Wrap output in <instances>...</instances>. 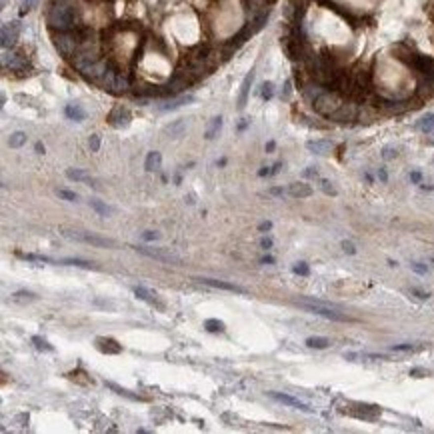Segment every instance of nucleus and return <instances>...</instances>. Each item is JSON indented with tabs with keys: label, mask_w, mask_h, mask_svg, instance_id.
<instances>
[{
	"label": "nucleus",
	"mask_w": 434,
	"mask_h": 434,
	"mask_svg": "<svg viewBox=\"0 0 434 434\" xmlns=\"http://www.w3.org/2000/svg\"><path fill=\"white\" fill-rule=\"evenodd\" d=\"M298 306H300V308H304V310H308V312H312V314L324 316V318H328V320H336V322H350V320H352V318H350V316H346L344 312H340V310H336L332 304L322 302V300H312V298H306V300L298 302Z\"/></svg>",
	"instance_id": "1"
},
{
	"label": "nucleus",
	"mask_w": 434,
	"mask_h": 434,
	"mask_svg": "<svg viewBox=\"0 0 434 434\" xmlns=\"http://www.w3.org/2000/svg\"><path fill=\"white\" fill-rule=\"evenodd\" d=\"M48 24L58 32L70 30L74 26V8L64 2H56L48 12Z\"/></svg>",
	"instance_id": "2"
},
{
	"label": "nucleus",
	"mask_w": 434,
	"mask_h": 434,
	"mask_svg": "<svg viewBox=\"0 0 434 434\" xmlns=\"http://www.w3.org/2000/svg\"><path fill=\"white\" fill-rule=\"evenodd\" d=\"M98 84H100L104 90H110V92H124V90L128 88L126 76H122L120 72H116L112 66H108V70H106L104 76L98 80Z\"/></svg>",
	"instance_id": "3"
},
{
	"label": "nucleus",
	"mask_w": 434,
	"mask_h": 434,
	"mask_svg": "<svg viewBox=\"0 0 434 434\" xmlns=\"http://www.w3.org/2000/svg\"><path fill=\"white\" fill-rule=\"evenodd\" d=\"M54 44H56V48H58L62 54H64V56H70V54H76V52H78L82 40H78L76 34H72V32H68V30H64V32H60L58 36H54Z\"/></svg>",
	"instance_id": "4"
},
{
	"label": "nucleus",
	"mask_w": 434,
	"mask_h": 434,
	"mask_svg": "<svg viewBox=\"0 0 434 434\" xmlns=\"http://www.w3.org/2000/svg\"><path fill=\"white\" fill-rule=\"evenodd\" d=\"M134 250L144 254V256H150L154 260H160V262H172V264H182V258L176 256L174 252H170L168 248H146V246H134Z\"/></svg>",
	"instance_id": "5"
},
{
	"label": "nucleus",
	"mask_w": 434,
	"mask_h": 434,
	"mask_svg": "<svg viewBox=\"0 0 434 434\" xmlns=\"http://www.w3.org/2000/svg\"><path fill=\"white\" fill-rule=\"evenodd\" d=\"M340 106H342V104H340V100L336 96H332V94H320L314 100V110L324 114V116H334Z\"/></svg>",
	"instance_id": "6"
},
{
	"label": "nucleus",
	"mask_w": 434,
	"mask_h": 434,
	"mask_svg": "<svg viewBox=\"0 0 434 434\" xmlns=\"http://www.w3.org/2000/svg\"><path fill=\"white\" fill-rule=\"evenodd\" d=\"M64 236L74 238V240H82V242H88V244H94V246H108V248L114 246V242L108 240V238H100V236H94V234H84V232H76V230H64Z\"/></svg>",
	"instance_id": "7"
},
{
	"label": "nucleus",
	"mask_w": 434,
	"mask_h": 434,
	"mask_svg": "<svg viewBox=\"0 0 434 434\" xmlns=\"http://www.w3.org/2000/svg\"><path fill=\"white\" fill-rule=\"evenodd\" d=\"M268 396H270V398H274L276 402H282V404H286V406L296 408V410H302V412H312V408H310L308 404H304L302 400L294 398V396H288V394H282V392H268Z\"/></svg>",
	"instance_id": "8"
},
{
	"label": "nucleus",
	"mask_w": 434,
	"mask_h": 434,
	"mask_svg": "<svg viewBox=\"0 0 434 434\" xmlns=\"http://www.w3.org/2000/svg\"><path fill=\"white\" fill-rule=\"evenodd\" d=\"M18 32H20V24L18 22H10V24L2 26V48L4 50L14 46V42L18 38Z\"/></svg>",
	"instance_id": "9"
},
{
	"label": "nucleus",
	"mask_w": 434,
	"mask_h": 434,
	"mask_svg": "<svg viewBox=\"0 0 434 434\" xmlns=\"http://www.w3.org/2000/svg\"><path fill=\"white\" fill-rule=\"evenodd\" d=\"M108 122L112 124V126H116V128H124V126H128V124H130V114H128L126 108L116 106V108L110 112Z\"/></svg>",
	"instance_id": "10"
},
{
	"label": "nucleus",
	"mask_w": 434,
	"mask_h": 434,
	"mask_svg": "<svg viewBox=\"0 0 434 434\" xmlns=\"http://www.w3.org/2000/svg\"><path fill=\"white\" fill-rule=\"evenodd\" d=\"M198 280L206 286H212V288H220V290H228V292H238V294H246V288L238 286V284H232V282H224V280H212V278H198Z\"/></svg>",
	"instance_id": "11"
},
{
	"label": "nucleus",
	"mask_w": 434,
	"mask_h": 434,
	"mask_svg": "<svg viewBox=\"0 0 434 434\" xmlns=\"http://www.w3.org/2000/svg\"><path fill=\"white\" fill-rule=\"evenodd\" d=\"M252 82H254V70H250L246 74V78H244V82H242V86H240V94H238V102H236V106L242 110L244 106H246V102H248V94H250V88H252Z\"/></svg>",
	"instance_id": "12"
},
{
	"label": "nucleus",
	"mask_w": 434,
	"mask_h": 434,
	"mask_svg": "<svg viewBox=\"0 0 434 434\" xmlns=\"http://www.w3.org/2000/svg\"><path fill=\"white\" fill-rule=\"evenodd\" d=\"M288 194L292 198H308V196H312V186L306 182H292L288 186Z\"/></svg>",
	"instance_id": "13"
},
{
	"label": "nucleus",
	"mask_w": 434,
	"mask_h": 434,
	"mask_svg": "<svg viewBox=\"0 0 434 434\" xmlns=\"http://www.w3.org/2000/svg\"><path fill=\"white\" fill-rule=\"evenodd\" d=\"M96 348L100 352H106V354H118L122 350V346L112 338H96Z\"/></svg>",
	"instance_id": "14"
},
{
	"label": "nucleus",
	"mask_w": 434,
	"mask_h": 434,
	"mask_svg": "<svg viewBox=\"0 0 434 434\" xmlns=\"http://www.w3.org/2000/svg\"><path fill=\"white\" fill-rule=\"evenodd\" d=\"M160 166H162V154L156 152V150L148 152L146 162H144V168H146L148 172H156V170H160Z\"/></svg>",
	"instance_id": "15"
},
{
	"label": "nucleus",
	"mask_w": 434,
	"mask_h": 434,
	"mask_svg": "<svg viewBox=\"0 0 434 434\" xmlns=\"http://www.w3.org/2000/svg\"><path fill=\"white\" fill-rule=\"evenodd\" d=\"M306 148L312 154H328L332 150V142H328V140H308Z\"/></svg>",
	"instance_id": "16"
},
{
	"label": "nucleus",
	"mask_w": 434,
	"mask_h": 434,
	"mask_svg": "<svg viewBox=\"0 0 434 434\" xmlns=\"http://www.w3.org/2000/svg\"><path fill=\"white\" fill-rule=\"evenodd\" d=\"M190 102H194V96H192V94L178 96V98H170L166 104L160 106V110H176V108H180V106H184V104H190Z\"/></svg>",
	"instance_id": "17"
},
{
	"label": "nucleus",
	"mask_w": 434,
	"mask_h": 434,
	"mask_svg": "<svg viewBox=\"0 0 434 434\" xmlns=\"http://www.w3.org/2000/svg\"><path fill=\"white\" fill-rule=\"evenodd\" d=\"M64 114H66L68 120H74V122H82V120L86 118V112L82 110L80 104H66Z\"/></svg>",
	"instance_id": "18"
},
{
	"label": "nucleus",
	"mask_w": 434,
	"mask_h": 434,
	"mask_svg": "<svg viewBox=\"0 0 434 434\" xmlns=\"http://www.w3.org/2000/svg\"><path fill=\"white\" fill-rule=\"evenodd\" d=\"M184 130H186V120H182V118H180V120H174L172 124H168V126H166V134L172 136V138L182 136Z\"/></svg>",
	"instance_id": "19"
},
{
	"label": "nucleus",
	"mask_w": 434,
	"mask_h": 434,
	"mask_svg": "<svg viewBox=\"0 0 434 434\" xmlns=\"http://www.w3.org/2000/svg\"><path fill=\"white\" fill-rule=\"evenodd\" d=\"M306 346L316 348V350H324V348L330 346V340L324 338V336H310V338H306Z\"/></svg>",
	"instance_id": "20"
},
{
	"label": "nucleus",
	"mask_w": 434,
	"mask_h": 434,
	"mask_svg": "<svg viewBox=\"0 0 434 434\" xmlns=\"http://www.w3.org/2000/svg\"><path fill=\"white\" fill-rule=\"evenodd\" d=\"M220 128H222V116H214L212 120H210V124H208V128H206V138L208 140H212L216 134L220 132Z\"/></svg>",
	"instance_id": "21"
},
{
	"label": "nucleus",
	"mask_w": 434,
	"mask_h": 434,
	"mask_svg": "<svg viewBox=\"0 0 434 434\" xmlns=\"http://www.w3.org/2000/svg\"><path fill=\"white\" fill-rule=\"evenodd\" d=\"M418 128L424 132V134H432L434 132V114H426L418 120Z\"/></svg>",
	"instance_id": "22"
},
{
	"label": "nucleus",
	"mask_w": 434,
	"mask_h": 434,
	"mask_svg": "<svg viewBox=\"0 0 434 434\" xmlns=\"http://www.w3.org/2000/svg\"><path fill=\"white\" fill-rule=\"evenodd\" d=\"M66 178L76 180V182H88V180H90V174H88L86 170H80V168H68V170H66Z\"/></svg>",
	"instance_id": "23"
},
{
	"label": "nucleus",
	"mask_w": 434,
	"mask_h": 434,
	"mask_svg": "<svg viewBox=\"0 0 434 434\" xmlns=\"http://www.w3.org/2000/svg\"><path fill=\"white\" fill-rule=\"evenodd\" d=\"M62 264H66V266H80V268H92V270H96V268H98L94 262L80 260V258H64V260H62Z\"/></svg>",
	"instance_id": "24"
},
{
	"label": "nucleus",
	"mask_w": 434,
	"mask_h": 434,
	"mask_svg": "<svg viewBox=\"0 0 434 434\" xmlns=\"http://www.w3.org/2000/svg\"><path fill=\"white\" fill-rule=\"evenodd\" d=\"M26 144V134L24 132H12L10 134V138H8V146L10 148H20V146H24Z\"/></svg>",
	"instance_id": "25"
},
{
	"label": "nucleus",
	"mask_w": 434,
	"mask_h": 434,
	"mask_svg": "<svg viewBox=\"0 0 434 434\" xmlns=\"http://www.w3.org/2000/svg\"><path fill=\"white\" fill-rule=\"evenodd\" d=\"M204 328L208 332H224V322L222 320H216V318H208L204 322Z\"/></svg>",
	"instance_id": "26"
},
{
	"label": "nucleus",
	"mask_w": 434,
	"mask_h": 434,
	"mask_svg": "<svg viewBox=\"0 0 434 434\" xmlns=\"http://www.w3.org/2000/svg\"><path fill=\"white\" fill-rule=\"evenodd\" d=\"M90 208H92V210H96L100 216H108V214H112V208L106 206V204L100 202V200H90Z\"/></svg>",
	"instance_id": "27"
},
{
	"label": "nucleus",
	"mask_w": 434,
	"mask_h": 434,
	"mask_svg": "<svg viewBox=\"0 0 434 434\" xmlns=\"http://www.w3.org/2000/svg\"><path fill=\"white\" fill-rule=\"evenodd\" d=\"M108 388H112V390H116V394H120V396H126V398H130V400H140V396H136V394H130L126 388H120V386H116L114 382H108L106 384Z\"/></svg>",
	"instance_id": "28"
},
{
	"label": "nucleus",
	"mask_w": 434,
	"mask_h": 434,
	"mask_svg": "<svg viewBox=\"0 0 434 434\" xmlns=\"http://www.w3.org/2000/svg\"><path fill=\"white\" fill-rule=\"evenodd\" d=\"M56 194H58L62 200H68V202H76V200H78V194L72 192V190H66V188H58Z\"/></svg>",
	"instance_id": "29"
},
{
	"label": "nucleus",
	"mask_w": 434,
	"mask_h": 434,
	"mask_svg": "<svg viewBox=\"0 0 434 434\" xmlns=\"http://www.w3.org/2000/svg\"><path fill=\"white\" fill-rule=\"evenodd\" d=\"M320 188H322V192H324V194H328V196H336V188L332 186V182H330V180L320 178Z\"/></svg>",
	"instance_id": "30"
},
{
	"label": "nucleus",
	"mask_w": 434,
	"mask_h": 434,
	"mask_svg": "<svg viewBox=\"0 0 434 434\" xmlns=\"http://www.w3.org/2000/svg\"><path fill=\"white\" fill-rule=\"evenodd\" d=\"M134 294L140 298V300H146V302H154V298H152V294L144 288V286H134Z\"/></svg>",
	"instance_id": "31"
},
{
	"label": "nucleus",
	"mask_w": 434,
	"mask_h": 434,
	"mask_svg": "<svg viewBox=\"0 0 434 434\" xmlns=\"http://www.w3.org/2000/svg\"><path fill=\"white\" fill-rule=\"evenodd\" d=\"M274 96V84L272 82H264L262 84V100H270Z\"/></svg>",
	"instance_id": "32"
},
{
	"label": "nucleus",
	"mask_w": 434,
	"mask_h": 434,
	"mask_svg": "<svg viewBox=\"0 0 434 434\" xmlns=\"http://www.w3.org/2000/svg\"><path fill=\"white\" fill-rule=\"evenodd\" d=\"M32 342H34V346H36L38 350H46V352H50V350H52V346L46 342L44 338H40V336H34V338H32Z\"/></svg>",
	"instance_id": "33"
},
{
	"label": "nucleus",
	"mask_w": 434,
	"mask_h": 434,
	"mask_svg": "<svg viewBox=\"0 0 434 434\" xmlns=\"http://www.w3.org/2000/svg\"><path fill=\"white\" fill-rule=\"evenodd\" d=\"M292 270H294V274H298V276H308V274H310V268H308L306 262H296Z\"/></svg>",
	"instance_id": "34"
},
{
	"label": "nucleus",
	"mask_w": 434,
	"mask_h": 434,
	"mask_svg": "<svg viewBox=\"0 0 434 434\" xmlns=\"http://www.w3.org/2000/svg\"><path fill=\"white\" fill-rule=\"evenodd\" d=\"M88 148H90L92 152H98V150H100V136H98V134H92V136L88 138Z\"/></svg>",
	"instance_id": "35"
},
{
	"label": "nucleus",
	"mask_w": 434,
	"mask_h": 434,
	"mask_svg": "<svg viewBox=\"0 0 434 434\" xmlns=\"http://www.w3.org/2000/svg\"><path fill=\"white\" fill-rule=\"evenodd\" d=\"M414 350H418V348L412 344H394L392 346V352H414Z\"/></svg>",
	"instance_id": "36"
},
{
	"label": "nucleus",
	"mask_w": 434,
	"mask_h": 434,
	"mask_svg": "<svg viewBox=\"0 0 434 434\" xmlns=\"http://www.w3.org/2000/svg\"><path fill=\"white\" fill-rule=\"evenodd\" d=\"M410 376L424 378V376H428V370H424V368H412V370H410Z\"/></svg>",
	"instance_id": "37"
},
{
	"label": "nucleus",
	"mask_w": 434,
	"mask_h": 434,
	"mask_svg": "<svg viewBox=\"0 0 434 434\" xmlns=\"http://www.w3.org/2000/svg\"><path fill=\"white\" fill-rule=\"evenodd\" d=\"M394 156H396V150H394V148L386 146V148L382 150V158H384V160H390V158H394Z\"/></svg>",
	"instance_id": "38"
},
{
	"label": "nucleus",
	"mask_w": 434,
	"mask_h": 434,
	"mask_svg": "<svg viewBox=\"0 0 434 434\" xmlns=\"http://www.w3.org/2000/svg\"><path fill=\"white\" fill-rule=\"evenodd\" d=\"M342 250H344L346 254H354V252H356V248H354V244H352V242L342 240Z\"/></svg>",
	"instance_id": "39"
},
{
	"label": "nucleus",
	"mask_w": 434,
	"mask_h": 434,
	"mask_svg": "<svg viewBox=\"0 0 434 434\" xmlns=\"http://www.w3.org/2000/svg\"><path fill=\"white\" fill-rule=\"evenodd\" d=\"M410 294H414L416 298H420V300H426L430 294L428 292H424V290H418V288H410Z\"/></svg>",
	"instance_id": "40"
},
{
	"label": "nucleus",
	"mask_w": 434,
	"mask_h": 434,
	"mask_svg": "<svg viewBox=\"0 0 434 434\" xmlns=\"http://www.w3.org/2000/svg\"><path fill=\"white\" fill-rule=\"evenodd\" d=\"M156 238H158V232H152V230H146V232L142 234V240H146V242L156 240Z\"/></svg>",
	"instance_id": "41"
},
{
	"label": "nucleus",
	"mask_w": 434,
	"mask_h": 434,
	"mask_svg": "<svg viewBox=\"0 0 434 434\" xmlns=\"http://www.w3.org/2000/svg\"><path fill=\"white\" fill-rule=\"evenodd\" d=\"M412 270L418 272V274H426V272H428V268H426L424 264H420V262H412Z\"/></svg>",
	"instance_id": "42"
},
{
	"label": "nucleus",
	"mask_w": 434,
	"mask_h": 434,
	"mask_svg": "<svg viewBox=\"0 0 434 434\" xmlns=\"http://www.w3.org/2000/svg\"><path fill=\"white\" fill-rule=\"evenodd\" d=\"M410 180H412L414 184H420V182H422V174H420L418 170H414V172H410Z\"/></svg>",
	"instance_id": "43"
},
{
	"label": "nucleus",
	"mask_w": 434,
	"mask_h": 434,
	"mask_svg": "<svg viewBox=\"0 0 434 434\" xmlns=\"http://www.w3.org/2000/svg\"><path fill=\"white\" fill-rule=\"evenodd\" d=\"M32 4H34V0H24V4H22V12H28L30 8H32Z\"/></svg>",
	"instance_id": "44"
},
{
	"label": "nucleus",
	"mask_w": 434,
	"mask_h": 434,
	"mask_svg": "<svg viewBox=\"0 0 434 434\" xmlns=\"http://www.w3.org/2000/svg\"><path fill=\"white\" fill-rule=\"evenodd\" d=\"M378 178H380L382 182H386V180H388V174H386V170H384V168H378Z\"/></svg>",
	"instance_id": "45"
},
{
	"label": "nucleus",
	"mask_w": 434,
	"mask_h": 434,
	"mask_svg": "<svg viewBox=\"0 0 434 434\" xmlns=\"http://www.w3.org/2000/svg\"><path fill=\"white\" fill-rule=\"evenodd\" d=\"M260 244H262V248H266V250H268V248L272 246V240H270V238H262V242H260Z\"/></svg>",
	"instance_id": "46"
},
{
	"label": "nucleus",
	"mask_w": 434,
	"mask_h": 434,
	"mask_svg": "<svg viewBox=\"0 0 434 434\" xmlns=\"http://www.w3.org/2000/svg\"><path fill=\"white\" fill-rule=\"evenodd\" d=\"M316 174H318V172H316L314 168H308V170H304V176H306V178H310V176H316Z\"/></svg>",
	"instance_id": "47"
},
{
	"label": "nucleus",
	"mask_w": 434,
	"mask_h": 434,
	"mask_svg": "<svg viewBox=\"0 0 434 434\" xmlns=\"http://www.w3.org/2000/svg\"><path fill=\"white\" fill-rule=\"evenodd\" d=\"M264 148H266V152H272V150L276 148V142H274V140H270V142H266V146H264Z\"/></svg>",
	"instance_id": "48"
},
{
	"label": "nucleus",
	"mask_w": 434,
	"mask_h": 434,
	"mask_svg": "<svg viewBox=\"0 0 434 434\" xmlns=\"http://www.w3.org/2000/svg\"><path fill=\"white\" fill-rule=\"evenodd\" d=\"M258 228H260L262 232H264V230H270V228H272V222H268V220H266V222H262Z\"/></svg>",
	"instance_id": "49"
},
{
	"label": "nucleus",
	"mask_w": 434,
	"mask_h": 434,
	"mask_svg": "<svg viewBox=\"0 0 434 434\" xmlns=\"http://www.w3.org/2000/svg\"><path fill=\"white\" fill-rule=\"evenodd\" d=\"M248 124H250V120H242V122H240V124H238V130H240V132H242V130H244V128H246V126H248Z\"/></svg>",
	"instance_id": "50"
},
{
	"label": "nucleus",
	"mask_w": 434,
	"mask_h": 434,
	"mask_svg": "<svg viewBox=\"0 0 434 434\" xmlns=\"http://www.w3.org/2000/svg\"><path fill=\"white\" fill-rule=\"evenodd\" d=\"M282 96H284V98H288V96H290V82H286V84H284V94H282Z\"/></svg>",
	"instance_id": "51"
},
{
	"label": "nucleus",
	"mask_w": 434,
	"mask_h": 434,
	"mask_svg": "<svg viewBox=\"0 0 434 434\" xmlns=\"http://www.w3.org/2000/svg\"><path fill=\"white\" fill-rule=\"evenodd\" d=\"M270 194H274V196H280V194H284V190H282V188H272V190H270Z\"/></svg>",
	"instance_id": "52"
},
{
	"label": "nucleus",
	"mask_w": 434,
	"mask_h": 434,
	"mask_svg": "<svg viewBox=\"0 0 434 434\" xmlns=\"http://www.w3.org/2000/svg\"><path fill=\"white\" fill-rule=\"evenodd\" d=\"M280 168H282V164L278 162V164H274V168H272V174H276V172H280Z\"/></svg>",
	"instance_id": "53"
},
{
	"label": "nucleus",
	"mask_w": 434,
	"mask_h": 434,
	"mask_svg": "<svg viewBox=\"0 0 434 434\" xmlns=\"http://www.w3.org/2000/svg\"><path fill=\"white\" fill-rule=\"evenodd\" d=\"M36 152H38V154H42V152H44V146H42V142H36Z\"/></svg>",
	"instance_id": "54"
},
{
	"label": "nucleus",
	"mask_w": 434,
	"mask_h": 434,
	"mask_svg": "<svg viewBox=\"0 0 434 434\" xmlns=\"http://www.w3.org/2000/svg\"><path fill=\"white\" fill-rule=\"evenodd\" d=\"M262 262H264V264H272V262H274V258H272V256H264V258H262Z\"/></svg>",
	"instance_id": "55"
},
{
	"label": "nucleus",
	"mask_w": 434,
	"mask_h": 434,
	"mask_svg": "<svg viewBox=\"0 0 434 434\" xmlns=\"http://www.w3.org/2000/svg\"><path fill=\"white\" fill-rule=\"evenodd\" d=\"M56 2H64V0H56Z\"/></svg>",
	"instance_id": "56"
},
{
	"label": "nucleus",
	"mask_w": 434,
	"mask_h": 434,
	"mask_svg": "<svg viewBox=\"0 0 434 434\" xmlns=\"http://www.w3.org/2000/svg\"><path fill=\"white\" fill-rule=\"evenodd\" d=\"M432 262H434V258H432Z\"/></svg>",
	"instance_id": "57"
}]
</instances>
